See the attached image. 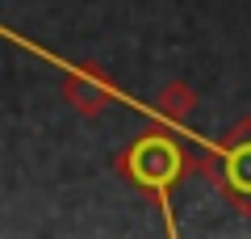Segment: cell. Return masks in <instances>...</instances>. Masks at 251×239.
Instances as JSON below:
<instances>
[{"mask_svg": "<svg viewBox=\"0 0 251 239\" xmlns=\"http://www.w3.org/2000/svg\"><path fill=\"white\" fill-rule=\"evenodd\" d=\"M63 101L84 118H100L117 97V84L109 80L105 67L97 63H72V67H63V84H59Z\"/></svg>", "mask_w": 251, "mask_h": 239, "instance_id": "cell-3", "label": "cell"}, {"mask_svg": "<svg viewBox=\"0 0 251 239\" xmlns=\"http://www.w3.org/2000/svg\"><path fill=\"white\" fill-rule=\"evenodd\" d=\"M193 172H201L239 214H251V118H239L218 143H209L205 155L193 159Z\"/></svg>", "mask_w": 251, "mask_h": 239, "instance_id": "cell-2", "label": "cell"}, {"mask_svg": "<svg viewBox=\"0 0 251 239\" xmlns=\"http://www.w3.org/2000/svg\"><path fill=\"white\" fill-rule=\"evenodd\" d=\"M113 168H117V177H122L126 185H134L143 197H151L163 210V218H168V231H176L172 193H176V185L193 172V159H188L184 143H180L176 134H168V130L138 134L134 143H126V147L117 151Z\"/></svg>", "mask_w": 251, "mask_h": 239, "instance_id": "cell-1", "label": "cell"}, {"mask_svg": "<svg viewBox=\"0 0 251 239\" xmlns=\"http://www.w3.org/2000/svg\"><path fill=\"white\" fill-rule=\"evenodd\" d=\"M197 89H188V80H168L155 97V114L168 126H188V118L197 114Z\"/></svg>", "mask_w": 251, "mask_h": 239, "instance_id": "cell-4", "label": "cell"}]
</instances>
